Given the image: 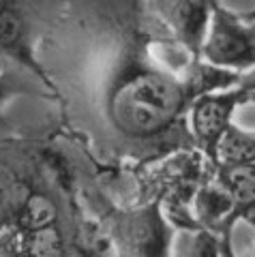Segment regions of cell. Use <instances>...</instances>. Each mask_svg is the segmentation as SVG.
Listing matches in <instances>:
<instances>
[{
  "instance_id": "6da1fadb",
  "label": "cell",
  "mask_w": 255,
  "mask_h": 257,
  "mask_svg": "<svg viewBox=\"0 0 255 257\" xmlns=\"http://www.w3.org/2000/svg\"><path fill=\"white\" fill-rule=\"evenodd\" d=\"M195 96L185 75L157 60L124 54L103 84V116L124 140L163 138Z\"/></svg>"
},
{
  "instance_id": "7a4b0ae2",
  "label": "cell",
  "mask_w": 255,
  "mask_h": 257,
  "mask_svg": "<svg viewBox=\"0 0 255 257\" xmlns=\"http://www.w3.org/2000/svg\"><path fill=\"white\" fill-rule=\"evenodd\" d=\"M200 58L229 71H246L255 67V28L242 24L238 15L212 0Z\"/></svg>"
},
{
  "instance_id": "3957f363",
  "label": "cell",
  "mask_w": 255,
  "mask_h": 257,
  "mask_svg": "<svg viewBox=\"0 0 255 257\" xmlns=\"http://www.w3.org/2000/svg\"><path fill=\"white\" fill-rule=\"evenodd\" d=\"M249 96V90L242 86L229 88L225 92L210 90L200 96H195L189 105V124L191 133L204 146L206 155L214 159L217 144L223 138V133L232 124V116L236 107Z\"/></svg>"
},
{
  "instance_id": "277c9868",
  "label": "cell",
  "mask_w": 255,
  "mask_h": 257,
  "mask_svg": "<svg viewBox=\"0 0 255 257\" xmlns=\"http://www.w3.org/2000/svg\"><path fill=\"white\" fill-rule=\"evenodd\" d=\"M157 13L167 22L176 41L200 58V50L208 30L212 0H155Z\"/></svg>"
},
{
  "instance_id": "5b68a950",
  "label": "cell",
  "mask_w": 255,
  "mask_h": 257,
  "mask_svg": "<svg viewBox=\"0 0 255 257\" xmlns=\"http://www.w3.org/2000/svg\"><path fill=\"white\" fill-rule=\"evenodd\" d=\"M219 182L232 195L236 214L255 208V161L253 163L223 165Z\"/></svg>"
},
{
  "instance_id": "8992f818",
  "label": "cell",
  "mask_w": 255,
  "mask_h": 257,
  "mask_svg": "<svg viewBox=\"0 0 255 257\" xmlns=\"http://www.w3.org/2000/svg\"><path fill=\"white\" fill-rule=\"evenodd\" d=\"M221 159L223 165H238V163H253L255 161V138L229 124L217 144L214 159Z\"/></svg>"
},
{
  "instance_id": "52a82bcc",
  "label": "cell",
  "mask_w": 255,
  "mask_h": 257,
  "mask_svg": "<svg viewBox=\"0 0 255 257\" xmlns=\"http://www.w3.org/2000/svg\"><path fill=\"white\" fill-rule=\"evenodd\" d=\"M195 210H197L200 221H204V223H219L223 219H227L232 212H236L234 199L221 182L214 184V187H204L197 193Z\"/></svg>"
},
{
  "instance_id": "ba28073f",
  "label": "cell",
  "mask_w": 255,
  "mask_h": 257,
  "mask_svg": "<svg viewBox=\"0 0 255 257\" xmlns=\"http://www.w3.org/2000/svg\"><path fill=\"white\" fill-rule=\"evenodd\" d=\"M26 92H28V86L24 84L22 79H18L13 73H9V71L0 73V109L11 99H15V96H20V94H26Z\"/></svg>"
},
{
  "instance_id": "9c48e42d",
  "label": "cell",
  "mask_w": 255,
  "mask_h": 257,
  "mask_svg": "<svg viewBox=\"0 0 255 257\" xmlns=\"http://www.w3.org/2000/svg\"><path fill=\"white\" fill-rule=\"evenodd\" d=\"M238 86H242L244 90H255V67L246 69V73H242L240 77H238Z\"/></svg>"
},
{
  "instance_id": "30bf717a",
  "label": "cell",
  "mask_w": 255,
  "mask_h": 257,
  "mask_svg": "<svg viewBox=\"0 0 255 257\" xmlns=\"http://www.w3.org/2000/svg\"><path fill=\"white\" fill-rule=\"evenodd\" d=\"M246 20H255V9H253V11H249V13H246Z\"/></svg>"
}]
</instances>
